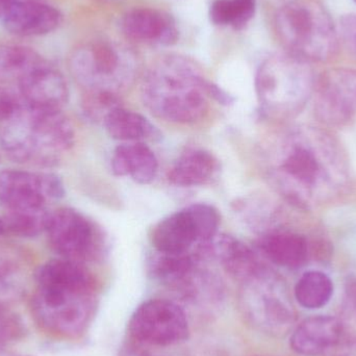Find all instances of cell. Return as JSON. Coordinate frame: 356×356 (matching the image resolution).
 <instances>
[{
    "label": "cell",
    "mask_w": 356,
    "mask_h": 356,
    "mask_svg": "<svg viewBox=\"0 0 356 356\" xmlns=\"http://www.w3.org/2000/svg\"><path fill=\"white\" fill-rule=\"evenodd\" d=\"M274 177L289 201L307 209L332 198L346 182L348 170L338 142L312 127L286 140Z\"/></svg>",
    "instance_id": "6da1fadb"
},
{
    "label": "cell",
    "mask_w": 356,
    "mask_h": 356,
    "mask_svg": "<svg viewBox=\"0 0 356 356\" xmlns=\"http://www.w3.org/2000/svg\"><path fill=\"white\" fill-rule=\"evenodd\" d=\"M31 311L42 327L62 336L81 334L95 305V284L83 264L52 259L35 272Z\"/></svg>",
    "instance_id": "7a4b0ae2"
},
{
    "label": "cell",
    "mask_w": 356,
    "mask_h": 356,
    "mask_svg": "<svg viewBox=\"0 0 356 356\" xmlns=\"http://www.w3.org/2000/svg\"><path fill=\"white\" fill-rule=\"evenodd\" d=\"M209 81L188 58L171 56L152 67L141 88L144 106L158 118L190 124L202 118L209 106Z\"/></svg>",
    "instance_id": "3957f363"
},
{
    "label": "cell",
    "mask_w": 356,
    "mask_h": 356,
    "mask_svg": "<svg viewBox=\"0 0 356 356\" xmlns=\"http://www.w3.org/2000/svg\"><path fill=\"white\" fill-rule=\"evenodd\" d=\"M74 129L58 112L25 106L16 117L0 124L2 149L15 162L56 164L63 152L72 147Z\"/></svg>",
    "instance_id": "277c9868"
},
{
    "label": "cell",
    "mask_w": 356,
    "mask_h": 356,
    "mask_svg": "<svg viewBox=\"0 0 356 356\" xmlns=\"http://www.w3.org/2000/svg\"><path fill=\"white\" fill-rule=\"evenodd\" d=\"M257 91L266 114L288 118L298 114L307 104L311 81L307 71L296 63L273 58L259 69Z\"/></svg>",
    "instance_id": "5b68a950"
},
{
    "label": "cell",
    "mask_w": 356,
    "mask_h": 356,
    "mask_svg": "<svg viewBox=\"0 0 356 356\" xmlns=\"http://www.w3.org/2000/svg\"><path fill=\"white\" fill-rule=\"evenodd\" d=\"M242 282L240 307L248 323L272 336L288 332L295 322V311L276 278L265 268Z\"/></svg>",
    "instance_id": "8992f818"
},
{
    "label": "cell",
    "mask_w": 356,
    "mask_h": 356,
    "mask_svg": "<svg viewBox=\"0 0 356 356\" xmlns=\"http://www.w3.org/2000/svg\"><path fill=\"white\" fill-rule=\"evenodd\" d=\"M71 70L75 79L87 92L106 91L117 94L133 81L131 56L106 42H97L79 48L71 58Z\"/></svg>",
    "instance_id": "52a82bcc"
},
{
    "label": "cell",
    "mask_w": 356,
    "mask_h": 356,
    "mask_svg": "<svg viewBox=\"0 0 356 356\" xmlns=\"http://www.w3.org/2000/svg\"><path fill=\"white\" fill-rule=\"evenodd\" d=\"M129 332L136 341L143 344L173 346L188 339V319L177 303L166 299H152L135 312L129 322Z\"/></svg>",
    "instance_id": "ba28073f"
},
{
    "label": "cell",
    "mask_w": 356,
    "mask_h": 356,
    "mask_svg": "<svg viewBox=\"0 0 356 356\" xmlns=\"http://www.w3.org/2000/svg\"><path fill=\"white\" fill-rule=\"evenodd\" d=\"M45 232L50 247L62 259L81 264L100 253L102 236L97 228L75 209L64 207L50 213Z\"/></svg>",
    "instance_id": "9c48e42d"
},
{
    "label": "cell",
    "mask_w": 356,
    "mask_h": 356,
    "mask_svg": "<svg viewBox=\"0 0 356 356\" xmlns=\"http://www.w3.org/2000/svg\"><path fill=\"white\" fill-rule=\"evenodd\" d=\"M65 188L58 175L22 170L0 172V203L6 211H39L47 200L64 197Z\"/></svg>",
    "instance_id": "30bf717a"
},
{
    "label": "cell",
    "mask_w": 356,
    "mask_h": 356,
    "mask_svg": "<svg viewBox=\"0 0 356 356\" xmlns=\"http://www.w3.org/2000/svg\"><path fill=\"white\" fill-rule=\"evenodd\" d=\"M19 93L29 108L47 112L62 111L69 97L66 79L47 63L21 79Z\"/></svg>",
    "instance_id": "8fae6325"
},
{
    "label": "cell",
    "mask_w": 356,
    "mask_h": 356,
    "mask_svg": "<svg viewBox=\"0 0 356 356\" xmlns=\"http://www.w3.org/2000/svg\"><path fill=\"white\" fill-rule=\"evenodd\" d=\"M315 112L325 124L343 127L356 116V74L342 73L330 79L323 86L317 100Z\"/></svg>",
    "instance_id": "7c38bea8"
},
{
    "label": "cell",
    "mask_w": 356,
    "mask_h": 356,
    "mask_svg": "<svg viewBox=\"0 0 356 356\" xmlns=\"http://www.w3.org/2000/svg\"><path fill=\"white\" fill-rule=\"evenodd\" d=\"M6 31L19 37H37L56 31L63 15L49 4L33 0H19L1 19Z\"/></svg>",
    "instance_id": "4fadbf2b"
},
{
    "label": "cell",
    "mask_w": 356,
    "mask_h": 356,
    "mask_svg": "<svg viewBox=\"0 0 356 356\" xmlns=\"http://www.w3.org/2000/svg\"><path fill=\"white\" fill-rule=\"evenodd\" d=\"M344 339V328L338 318L317 316L305 320L291 337V347L305 356H318L336 348Z\"/></svg>",
    "instance_id": "5bb4252c"
},
{
    "label": "cell",
    "mask_w": 356,
    "mask_h": 356,
    "mask_svg": "<svg viewBox=\"0 0 356 356\" xmlns=\"http://www.w3.org/2000/svg\"><path fill=\"white\" fill-rule=\"evenodd\" d=\"M152 242L159 253L184 254L199 242L196 228L188 209L177 211L154 226Z\"/></svg>",
    "instance_id": "9a60e30c"
},
{
    "label": "cell",
    "mask_w": 356,
    "mask_h": 356,
    "mask_svg": "<svg viewBox=\"0 0 356 356\" xmlns=\"http://www.w3.org/2000/svg\"><path fill=\"white\" fill-rule=\"evenodd\" d=\"M156 154L142 142H129L115 149L112 170L117 177H127L138 184L152 182L158 175Z\"/></svg>",
    "instance_id": "2e32d148"
},
{
    "label": "cell",
    "mask_w": 356,
    "mask_h": 356,
    "mask_svg": "<svg viewBox=\"0 0 356 356\" xmlns=\"http://www.w3.org/2000/svg\"><path fill=\"white\" fill-rule=\"evenodd\" d=\"M209 244L211 253L234 277L244 280L265 269L255 253L244 243L230 236H216Z\"/></svg>",
    "instance_id": "e0dca14e"
},
{
    "label": "cell",
    "mask_w": 356,
    "mask_h": 356,
    "mask_svg": "<svg viewBox=\"0 0 356 356\" xmlns=\"http://www.w3.org/2000/svg\"><path fill=\"white\" fill-rule=\"evenodd\" d=\"M219 171L217 159L203 149H191L178 158L168 173V179L182 188L209 184Z\"/></svg>",
    "instance_id": "ac0fdd59"
},
{
    "label": "cell",
    "mask_w": 356,
    "mask_h": 356,
    "mask_svg": "<svg viewBox=\"0 0 356 356\" xmlns=\"http://www.w3.org/2000/svg\"><path fill=\"white\" fill-rule=\"evenodd\" d=\"M261 250L272 263L288 269L302 267L309 257V242L294 232H274L264 236Z\"/></svg>",
    "instance_id": "d6986e66"
},
{
    "label": "cell",
    "mask_w": 356,
    "mask_h": 356,
    "mask_svg": "<svg viewBox=\"0 0 356 356\" xmlns=\"http://www.w3.org/2000/svg\"><path fill=\"white\" fill-rule=\"evenodd\" d=\"M175 24L170 15L148 8L129 10L122 19V29L127 37L137 41H158L171 25Z\"/></svg>",
    "instance_id": "ffe728a7"
},
{
    "label": "cell",
    "mask_w": 356,
    "mask_h": 356,
    "mask_svg": "<svg viewBox=\"0 0 356 356\" xmlns=\"http://www.w3.org/2000/svg\"><path fill=\"white\" fill-rule=\"evenodd\" d=\"M102 123L108 136L117 141L140 142L154 135V127L145 117L121 106L113 110Z\"/></svg>",
    "instance_id": "44dd1931"
},
{
    "label": "cell",
    "mask_w": 356,
    "mask_h": 356,
    "mask_svg": "<svg viewBox=\"0 0 356 356\" xmlns=\"http://www.w3.org/2000/svg\"><path fill=\"white\" fill-rule=\"evenodd\" d=\"M45 60L31 48L18 45H0V86L20 83L29 73L45 64Z\"/></svg>",
    "instance_id": "7402d4cb"
},
{
    "label": "cell",
    "mask_w": 356,
    "mask_h": 356,
    "mask_svg": "<svg viewBox=\"0 0 356 356\" xmlns=\"http://www.w3.org/2000/svg\"><path fill=\"white\" fill-rule=\"evenodd\" d=\"M334 294V284L323 272H305L295 286V297L301 307L309 309L325 307Z\"/></svg>",
    "instance_id": "603a6c76"
},
{
    "label": "cell",
    "mask_w": 356,
    "mask_h": 356,
    "mask_svg": "<svg viewBox=\"0 0 356 356\" xmlns=\"http://www.w3.org/2000/svg\"><path fill=\"white\" fill-rule=\"evenodd\" d=\"M50 213L47 209L39 211H6L2 218L4 234L33 238L45 232Z\"/></svg>",
    "instance_id": "cb8c5ba5"
},
{
    "label": "cell",
    "mask_w": 356,
    "mask_h": 356,
    "mask_svg": "<svg viewBox=\"0 0 356 356\" xmlns=\"http://www.w3.org/2000/svg\"><path fill=\"white\" fill-rule=\"evenodd\" d=\"M186 209L196 228L199 242H211L217 236L220 225V215L217 209L207 203H196Z\"/></svg>",
    "instance_id": "d4e9b609"
},
{
    "label": "cell",
    "mask_w": 356,
    "mask_h": 356,
    "mask_svg": "<svg viewBox=\"0 0 356 356\" xmlns=\"http://www.w3.org/2000/svg\"><path fill=\"white\" fill-rule=\"evenodd\" d=\"M117 94L106 91L86 92L83 100L85 114L94 121L104 122L106 117L115 108L120 106Z\"/></svg>",
    "instance_id": "484cf974"
},
{
    "label": "cell",
    "mask_w": 356,
    "mask_h": 356,
    "mask_svg": "<svg viewBox=\"0 0 356 356\" xmlns=\"http://www.w3.org/2000/svg\"><path fill=\"white\" fill-rule=\"evenodd\" d=\"M344 337H356V280L347 282L341 317Z\"/></svg>",
    "instance_id": "4316f807"
},
{
    "label": "cell",
    "mask_w": 356,
    "mask_h": 356,
    "mask_svg": "<svg viewBox=\"0 0 356 356\" xmlns=\"http://www.w3.org/2000/svg\"><path fill=\"white\" fill-rule=\"evenodd\" d=\"M25 106L20 93L0 86V124L14 118Z\"/></svg>",
    "instance_id": "83f0119b"
},
{
    "label": "cell",
    "mask_w": 356,
    "mask_h": 356,
    "mask_svg": "<svg viewBox=\"0 0 356 356\" xmlns=\"http://www.w3.org/2000/svg\"><path fill=\"white\" fill-rule=\"evenodd\" d=\"M236 10V0H215L209 8V19L215 25H232Z\"/></svg>",
    "instance_id": "f1b7e54d"
},
{
    "label": "cell",
    "mask_w": 356,
    "mask_h": 356,
    "mask_svg": "<svg viewBox=\"0 0 356 356\" xmlns=\"http://www.w3.org/2000/svg\"><path fill=\"white\" fill-rule=\"evenodd\" d=\"M22 332V326L18 318L0 309V347L6 342L18 338Z\"/></svg>",
    "instance_id": "f546056e"
},
{
    "label": "cell",
    "mask_w": 356,
    "mask_h": 356,
    "mask_svg": "<svg viewBox=\"0 0 356 356\" xmlns=\"http://www.w3.org/2000/svg\"><path fill=\"white\" fill-rule=\"evenodd\" d=\"M16 286V268L10 261L0 259V298L12 294Z\"/></svg>",
    "instance_id": "4dcf8cb0"
},
{
    "label": "cell",
    "mask_w": 356,
    "mask_h": 356,
    "mask_svg": "<svg viewBox=\"0 0 356 356\" xmlns=\"http://www.w3.org/2000/svg\"><path fill=\"white\" fill-rule=\"evenodd\" d=\"M236 17L232 27L236 31L245 29L255 14V0H236Z\"/></svg>",
    "instance_id": "1f68e13d"
},
{
    "label": "cell",
    "mask_w": 356,
    "mask_h": 356,
    "mask_svg": "<svg viewBox=\"0 0 356 356\" xmlns=\"http://www.w3.org/2000/svg\"><path fill=\"white\" fill-rule=\"evenodd\" d=\"M207 92H209V97H213V99L217 100L221 104L228 106V104L234 102V97L229 95L227 92L221 89V88L218 87L215 83H209V85H207Z\"/></svg>",
    "instance_id": "d6a6232c"
},
{
    "label": "cell",
    "mask_w": 356,
    "mask_h": 356,
    "mask_svg": "<svg viewBox=\"0 0 356 356\" xmlns=\"http://www.w3.org/2000/svg\"><path fill=\"white\" fill-rule=\"evenodd\" d=\"M344 343L341 342L342 348L339 356H356V337H347Z\"/></svg>",
    "instance_id": "836d02e7"
},
{
    "label": "cell",
    "mask_w": 356,
    "mask_h": 356,
    "mask_svg": "<svg viewBox=\"0 0 356 356\" xmlns=\"http://www.w3.org/2000/svg\"><path fill=\"white\" fill-rule=\"evenodd\" d=\"M17 1H19V0H0V19L3 18L8 8Z\"/></svg>",
    "instance_id": "e575fe53"
},
{
    "label": "cell",
    "mask_w": 356,
    "mask_h": 356,
    "mask_svg": "<svg viewBox=\"0 0 356 356\" xmlns=\"http://www.w3.org/2000/svg\"><path fill=\"white\" fill-rule=\"evenodd\" d=\"M4 234L3 222H2V218H0V236Z\"/></svg>",
    "instance_id": "d590c367"
},
{
    "label": "cell",
    "mask_w": 356,
    "mask_h": 356,
    "mask_svg": "<svg viewBox=\"0 0 356 356\" xmlns=\"http://www.w3.org/2000/svg\"><path fill=\"white\" fill-rule=\"evenodd\" d=\"M140 356H161V355H142Z\"/></svg>",
    "instance_id": "8d00e7d4"
},
{
    "label": "cell",
    "mask_w": 356,
    "mask_h": 356,
    "mask_svg": "<svg viewBox=\"0 0 356 356\" xmlns=\"http://www.w3.org/2000/svg\"><path fill=\"white\" fill-rule=\"evenodd\" d=\"M355 1H356V0H355Z\"/></svg>",
    "instance_id": "74e56055"
}]
</instances>
